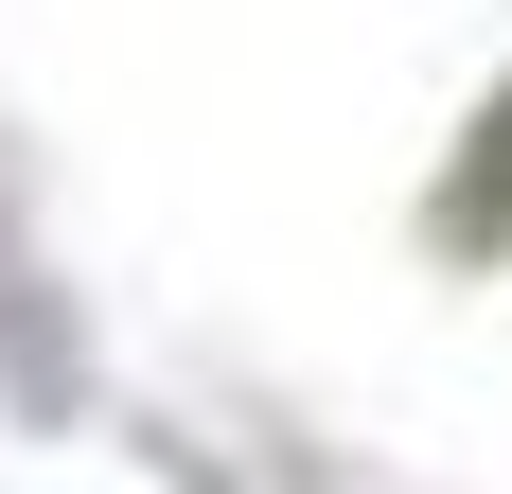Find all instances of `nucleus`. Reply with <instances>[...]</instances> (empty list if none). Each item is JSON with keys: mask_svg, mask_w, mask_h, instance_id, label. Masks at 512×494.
Returning <instances> with one entry per match:
<instances>
[{"mask_svg": "<svg viewBox=\"0 0 512 494\" xmlns=\"http://www.w3.org/2000/svg\"><path fill=\"white\" fill-rule=\"evenodd\" d=\"M18 353L53 371V336H36V300H18V247H0V371H18Z\"/></svg>", "mask_w": 512, "mask_h": 494, "instance_id": "f257e3e1", "label": "nucleus"}]
</instances>
